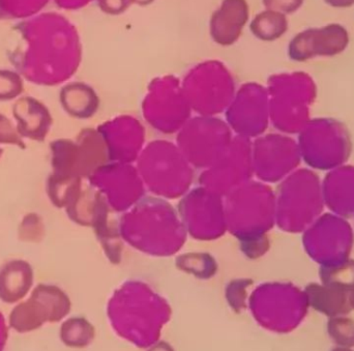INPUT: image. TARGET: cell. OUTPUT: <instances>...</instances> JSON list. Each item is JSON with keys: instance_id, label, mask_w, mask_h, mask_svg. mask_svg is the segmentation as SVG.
<instances>
[{"instance_id": "1", "label": "cell", "mask_w": 354, "mask_h": 351, "mask_svg": "<svg viewBox=\"0 0 354 351\" xmlns=\"http://www.w3.org/2000/svg\"><path fill=\"white\" fill-rule=\"evenodd\" d=\"M18 44L8 59L27 82L54 87L70 80L82 61V43L74 23L57 12H43L14 27Z\"/></svg>"}, {"instance_id": "2", "label": "cell", "mask_w": 354, "mask_h": 351, "mask_svg": "<svg viewBox=\"0 0 354 351\" xmlns=\"http://www.w3.org/2000/svg\"><path fill=\"white\" fill-rule=\"evenodd\" d=\"M107 316L118 337L147 350L160 341L164 327L171 319L172 309L147 283L129 281L112 294Z\"/></svg>"}, {"instance_id": "3", "label": "cell", "mask_w": 354, "mask_h": 351, "mask_svg": "<svg viewBox=\"0 0 354 351\" xmlns=\"http://www.w3.org/2000/svg\"><path fill=\"white\" fill-rule=\"evenodd\" d=\"M256 323L266 331L288 334L301 325L309 312L307 294L284 283L258 286L248 301Z\"/></svg>"}, {"instance_id": "4", "label": "cell", "mask_w": 354, "mask_h": 351, "mask_svg": "<svg viewBox=\"0 0 354 351\" xmlns=\"http://www.w3.org/2000/svg\"><path fill=\"white\" fill-rule=\"evenodd\" d=\"M351 37L347 27L338 22L309 27L297 32L288 44L289 57L307 61L316 57H334L348 49Z\"/></svg>"}, {"instance_id": "5", "label": "cell", "mask_w": 354, "mask_h": 351, "mask_svg": "<svg viewBox=\"0 0 354 351\" xmlns=\"http://www.w3.org/2000/svg\"><path fill=\"white\" fill-rule=\"evenodd\" d=\"M183 95L197 101L226 103L234 91V81L223 62L206 60L189 70L181 85Z\"/></svg>"}, {"instance_id": "6", "label": "cell", "mask_w": 354, "mask_h": 351, "mask_svg": "<svg viewBox=\"0 0 354 351\" xmlns=\"http://www.w3.org/2000/svg\"><path fill=\"white\" fill-rule=\"evenodd\" d=\"M249 19L250 8L247 0H222L209 21L212 41L223 47L234 45Z\"/></svg>"}, {"instance_id": "7", "label": "cell", "mask_w": 354, "mask_h": 351, "mask_svg": "<svg viewBox=\"0 0 354 351\" xmlns=\"http://www.w3.org/2000/svg\"><path fill=\"white\" fill-rule=\"evenodd\" d=\"M17 130L23 139L44 142L53 126L49 108L37 97L24 95L16 99L12 107Z\"/></svg>"}, {"instance_id": "8", "label": "cell", "mask_w": 354, "mask_h": 351, "mask_svg": "<svg viewBox=\"0 0 354 351\" xmlns=\"http://www.w3.org/2000/svg\"><path fill=\"white\" fill-rule=\"evenodd\" d=\"M35 281V273L28 261L10 259L0 267V301L16 304L27 296Z\"/></svg>"}, {"instance_id": "9", "label": "cell", "mask_w": 354, "mask_h": 351, "mask_svg": "<svg viewBox=\"0 0 354 351\" xmlns=\"http://www.w3.org/2000/svg\"><path fill=\"white\" fill-rule=\"evenodd\" d=\"M59 102L68 115L85 120L95 113L99 99L91 85L84 82H70L60 89Z\"/></svg>"}, {"instance_id": "10", "label": "cell", "mask_w": 354, "mask_h": 351, "mask_svg": "<svg viewBox=\"0 0 354 351\" xmlns=\"http://www.w3.org/2000/svg\"><path fill=\"white\" fill-rule=\"evenodd\" d=\"M306 294L309 306L330 319L345 316L353 310L349 303L348 292L339 288L328 285L322 287L312 284L308 286Z\"/></svg>"}, {"instance_id": "11", "label": "cell", "mask_w": 354, "mask_h": 351, "mask_svg": "<svg viewBox=\"0 0 354 351\" xmlns=\"http://www.w3.org/2000/svg\"><path fill=\"white\" fill-rule=\"evenodd\" d=\"M10 327L20 334L30 333L50 323L47 307L35 294L25 302L17 305L8 317Z\"/></svg>"}, {"instance_id": "12", "label": "cell", "mask_w": 354, "mask_h": 351, "mask_svg": "<svg viewBox=\"0 0 354 351\" xmlns=\"http://www.w3.org/2000/svg\"><path fill=\"white\" fill-rule=\"evenodd\" d=\"M289 29L288 16L276 10L258 12L250 23L252 35L261 41H276L286 35Z\"/></svg>"}, {"instance_id": "13", "label": "cell", "mask_w": 354, "mask_h": 351, "mask_svg": "<svg viewBox=\"0 0 354 351\" xmlns=\"http://www.w3.org/2000/svg\"><path fill=\"white\" fill-rule=\"evenodd\" d=\"M32 294L37 296L47 307L51 323L62 321L72 308V303L68 294L58 286L52 284H39L32 290Z\"/></svg>"}, {"instance_id": "14", "label": "cell", "mask_w": 354, "mask_h": 351, "mask_svg": "<svg viewBox=\"0 0 354 351\" xmlns=\"http://www.w3.org/2000/svg\"><path fill=\"white\" fill-rule=\"evenodd\" d=\"M95 329L84 317L66 319L60 328V340L70 348H85L93 343Z\"/></svg>"}, {"instance_id": "15", "label": "cell", "mask_w": 354, "mask_h": 351, "mask_svg": "<svg viewBox=\"0 0 354 351\" xmlns=\"http://www.w3.org/2000/svg\"><path fill=\"white\" fill-rule=\"evenodd\" d=\"M51 0H0V14L6 20H27L44 12Z\"/></svg>"}, {"instance_id": "16", "label": "cell", "mask_w": 354, "mask_h": 351, "mask_svg": "<svg viewBox=\"0 0 354 351\" xmlns=\"http://www.w3.org/2000/svg\"><path fill=\"white\" fill-rule=\"evenodd\" d=\"M46 236V226L43 217L37 213L23 216L17 229L18 240L28 244H39Z\"/></svg>"}, {"instance_id": "17", "label": "cell", "mask_w": 354, "mask_h": 351, "mask_svg": "<svg viewBox=\"0 0 354 351\" xmlns=\"http://www.w3.org/2000/svg\"><path fill=\"white\" fill-rule=\"evenodd\" d=\"M328 334L330 340L340 348L354 346V321L348 317L339 316L330 319Z\"/></svg>"}, {"instance_id": "18", "label": "cell", "mask_w": 354, "mask_h": 351, "mask_svg": "<svg viewBox=\"0 0 354 351\" xmlns=\"http://www.w3.org/2000/svg\"><path fill=\"white\" fill-rule=\"evenodd\" d=\"M24 81L14 68H0V103L19 99L24 91Z\"/></svg>"}, {"instance_id": "19", "label": "cell", "mask_w": 354, "mask_h": 351, "mask_svg": "<svg viewBox=\"0 0 354 351\" xmlns=\"http://www.w3.org/2000/svg\"><path fill=\"white\" fill-rule=\"evenodd\" d=\"M252 282L248 280H234L226 286L225 296L233 312L241 314L248 308V287Z\"/></svg>"}, {"instance_id": "20", "label": "cell", "mask_w": 354, "mask_h": 351, "mask_svg": "<svg viewBox=\"0 0 354 351\" xmlns=\"http://www.w3.org/2000/svg\"><path fill=\"white\" fill-rule=\"evenodd\" d=\"M0 145H10L20 149H26V143L19 134L16 124L2 113H0Z\"/></svg>"}, {"instance_id": "21", "label": "cell", "mask_w": 354, "mask_h": 351, "mask_svg": "<svg viewBox=\"0 0 354 351\" xmlns=\"http://www.w3.org/2000/svg\"><path fill=\"white\" fill-rule=\"evenodd\" d=\"M305 2L306 0H262L266 10H276L286 16L299 12Z\"/></svg>"}, {"instance_id": "22", "label": "cell", "mask_w": 354, "mask_h": 351, "mask_svg": "<svg viewBox=\"0 0 354 351\" xmlns=\"http://www.w3.org/2000/svg\"><path fill=\"white\" fill-rule=\"evenodd\" d=\"M102 12L110 16H120L132 6L131 0H97Z\"/></svg>"}, {"instance_id": "23", "label": "cell", "mask_w": 354, "mask_h": 351, "mask_svg": "<svg viewBox=\"0 0 354 351\" xmlns=\"http://www.w3.org/2000/svg\"><path fill=\"white\" fill-rule=\"evenodd\" d=\"M93 1L95 0H53L54 3L59 10H68V12L84 8Z\"/></svg>"}, {"instance_id": "24", "label": "cell", "mask_w": 354, "mask_h": 351, "mask_svg": "<svg viewBox=\"0 0 354 351\" xmlns=\"http://www.w3.org/2000/svg\"><path fill=\"white\" fill-rule=\"evenodd\" d=\"M8 338V330L6 327V319H4L3 314L0 312V351H4Z\"/></svg>"}, {"instance_id": "25", "label": "cell", "mask_w": 354, "mask_h": 351, "mask_svg": "<svg viewBox=\"0 0 354 351\" xmlns=\"http://www.w3.org/2000/svg\"><path fill=\"white\" fill-rule=\"evenodd\" d=\"M324 2L330 8L337 10H345L354 6V0H324Z\"/></svg>"}, {"instance_id": "26", "label": "cell", "mask_w": 354, "mask_h": 351, "mask_svg": "<svg viewBox=\"0 0 354 351\" xmlns=\"http://www.w3.org/2000/svg\"><path fill=\"white\" fill-rule=\"evenodd\" d=\"M147 351H174V350L167 342L159 341L151 348H147Z\"/></svg>"}, {"instance_id": "27", "label": "cell", "mask_w": 354, "mask_h": 351, "mask_svg": "<svg viewBox=\"0 0 354 351\" xmlns=\"http://www.w3.org/2000/svg\"><path fill=\"white\" fill-rule=\"evenodd\" d=\"M132 4H137L139 6H147L155 2V0H131Z\"/></svg>"}, {"instance_id": "28", "label": "cell", "mask_w": 354, "mask_h": 351, "mask_svg": "<svg viewBox=\"0 0 354 351\" xmlns=\"http://www.w3.org/2000/svg\"><path fill=\"white\" fill-rule=\"evenodd\" d=\"M349 303H351V308L354 309V290L351 292V296H349Z\"/></svg>"}, {"instance_id": "29", "label": "cell", "mask_w": 354, "mask_h": 351, "mask_svg": "<svg viewBox=\"0 0 354 351\" xmlns=\"http://www.w3.org/2000/svg\"><path fill=\"white\" fill-rule=\"evenodd\" d=\"M332 351H353V350H349V348H335V350H333Z\"/></svg>"}, {"instance_id": "30", "label": "cell", "mask_w": 354, "mask_h": 351, "mask_svg": "<svg viewBox=\"0 0 354 351\" xmlns=\"http://www.w3.org/2000/svg\"><path fill=\"white\" fill-rule=\"evenodd\" d=\"M4 151L3 149H2L1 145H0V160H1L2 155H3Z\"/></svg>"}, {"instance_id": "31", "label": "cell", "mask_w": 354, "mask_h": 351, "mask_svg": "<svg viewBox=\"0 0 354 351\" xmlns=\"http://www.w3.org/2000/svg\"><path fill=\"white\" fill-rule=\"evenodd\" d=\"M1 20H3V19H2L1 14H0V21H1Z\"/></svg>"}]
</instances>
